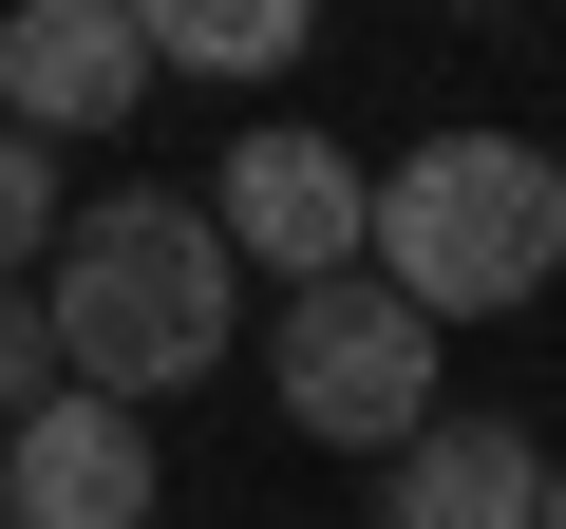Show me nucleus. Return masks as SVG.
<instances>
[{
	"label": "nucleus",
	"instance_id": "nucleus-9",
	"mask_svg": "<svg viewBox=\"0 0 566 529\" xmlns=\"http://www.w3.org/2000/svg\"><path fill=\"white\" fill-rule=\"evenodd\" d=\"M151 58H208V76H283V58H303V20H283V0H208V20H189V0H170V20H151Z\"/></svg>",
	"mask_w": 566,
	"mask_h": 529
},
{
	"label": "nucleus",
	"instance_id": "nucleus-1",
	"mask_svg": "<svg viewBox=\"0 0 566 529\" xmlns=\"http://www.w3.org/2000/svg\"><path fill=\"white\" fill-rule=\"evenodd\" d=\"M39 303H57V378L151 416V397H189V378L227 360L245 246H227L189 189H114V208H76V246L39 264Z\"/></svg>",
	"mask_w": 566,
	"mask_h": 529
},
{
	"label": "nucleus",
	"instance_id": "nucleus-6",
	"mask_svg": "<svg viewBox=\"0 0 566 529\" xmlns=\"http://www.w3.org/2000/svg\"><path fill=\"white\" fill-rule=\"evenodd\" d=\"M0 510L20 529H151V416L57 378L20 435H0Z\"/></svg>",
	"mask_w": 566,
	"mask_h": 529
},
{
	"label": "nucleus",
	"instance_id": "nucleus-8",
	"mask_svg": "<svg viewBox=\"0 0 566 529\" xmlns=\"http://www.w3.org/2000/svg\"><path fill=\"white\" fill-rule=\"evenodd\" d=\"M57 246H76V208H57V152H39L20 114H0V284H39Z\"/></svg>",
	"mask_w": 566,
	"mask_h": 529
},
{
	"label": "nucleus",
	"instance_id": "nucleus-5",
	"mask_svg": "<svg viewBox=\"0 0 566 529\" xmlns=\"http://www.w3.org/2000/svg\"><path fill=\"white\" fill-rule=\"evenodd\" d=\"M151 76H170V58H151L133 0H20V20H0V114H20L39 152L133 133V95H151Z\"/></svg>",
	"mask_w": 566,
	"mask_h": 529
},
{
	"label": "nucleus",
	"instance_id": "nucleus-2",
	"mask_svg": "<svg viewBox=\"0 0 566 529\" xmlns=\"http://www.w3.org/2000/svg\"><path fill=\"white\" fill-rule=\"evenodd\" d=\"M378 284L453 341V322H510L566 284V152L528 133H416L378 170Z\"/></svg>",
	"mask_w": 566,
	"mask_h": 529
},
{
	"label": "nucleus",
	"instance_id": "nucleus-10",
	"mask_svg": "<svg viewBox=\"0 0 566 529\" xmlns=\"http://www.w3.org/2000/svg\"><path fill=\"white\" fill-rule=\"evenodd\" d=\"M39 397H57V303H39V284H0V435H20Z\"/></svg>",
	"mask_w": 566,
	"mask_h": 529
},
{
	"label": "nucleus",
	"instance_id": "nucleus-7",
	"mask_svg": "<svg viewBox=\"0 0 566 529\" xmlns=\"http://www.w3.org/2000/svg\"><path fill=\"white\" fill-rule=\"evenodd\" d=\"M378 529H547V435H510V416H434V435L378 473Z\"/></svg>",
	"mask_w": 566,
	"mask_h": 529
},
{
	"label": "nucleus",
	"instance_id": "nucleus-12",
	"mask_svg": "<svg viewBox=\"0 0 566 529\" xmlns=\"http://www.w3.org/2000/svg\"><path fill=\"white\" fill-rule=\"evenodd\" d=\"M0 529H20V510H0Z\"/></svg>",
	"mask_w": 566,
	"mask_h": 529
},
{
	"label": "nucleus",
	"instance_id": "nucleus-3",
	"mask_svg": "<svg viewBox=\"0 0 566 529\" xmlns=\"http://www.w3.org/2000/svg\"><path fill=\"white\" fill-rule=\"evenodd\" d=\"M264 378H283V416H303L322 454H378V473L434 435V322L378 284V264L283 303V322H264Z\"/></svg>",
	"mask_w": 566,
	"mask_h": 529
},
{
	"label": "nucleus",
	"instance_id": "nucleus-11",
	"mask_svg": "<svg viewBox=\"0 0 566 529\" xmlns=\"http://www.w3.org/2000/svg\"><path fill=\"white\" fill-rule=\"evenodd\" d=\"M547 529H566V454H547Z\"/></svg>",
	"mask_w": 566,
	"mask_h": 529
},
{
	"label": "nucleus",
	"instance_id": "nucleus-4",
	"mask_svg": "<svg viewBox=\"0 0 566 529\" xmlns=\"http://www.w3.org/2000/svg\"><path fill=\"white\" fill-rule=\"evenodd\" d=\"M208 227L303 303V284H359V264H378V170H359L340 133H245V152L208 170Z\"/></svg>",
	"mask_w": 566,
	"mask_h": 529
}]
</instances>
